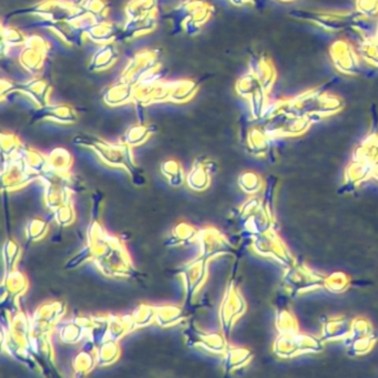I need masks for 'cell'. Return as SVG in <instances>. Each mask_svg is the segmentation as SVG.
Here are the masks:
<instances>
[{"label":"cell","mask_w":378,"mask_h":378,"mask_svg":"<svg viewBox=\"0 0 378 378\" xmlns=\"http://www.w3.org/2000/svg\"><path fill=\"white\" fill-rule=\"evenodd\" d=\"M18 91L24 92V95H27L40 108L48 103L52 86L43 79H33L27 84H20Z\"/></svg>","instance_id":"e0dca14e"},{"label":"cell","mask_w":378,"mask_h":378,"mask_svg":"<svg viewBox=\"0 0 378 378\" xmlns=\"http://www.w3.org/2000/svg\"><path fill=\"white\" fill-rule=\"evenodd\" d=\"M373 167L374 165H370V163L351 161V165H349V167L346 168L343 187L340 188L338 193L340 195L351 193L363 182L373 178Z\"/></svg>","instance_id":"5bb4252c"},{"label":"cell","mask_w":378,"mask_h":378,"mask_svg":"<svg viewBox=\"0 0 378 378\" xmlns=\"http://www.w3.org/2000/svg\"><path fill=\"white\" fill-rule=\"evenodd\" d=\"M376 40L378 41V17H377V31H376Z\"/></svg>","instance_id":"d590c367"},{"label":"cell","mask_w":378,"mask_h":378,"mask_svg":"<svg viewBox=\"0 0 378 378\" xmlns=\"http://www.w3.org/2000/svg\"><path fill=\"white\" fill-rule=\"evenodd\" d=\"M119 57L118 50L112 43H105V46L101 47L95 56L92 57L90 63V71H103L108 69L109 67L116 63Z\"/></svg>","instance_id":"44dd1931"},{"label":"cell","mask_w":378,"mask_h":378,"mask_svg":"<svg viewBox=\"0 0 378 378\" xmlns=\"http://www.w3.org/2000/svg\"><path fill=\"white\" fill-rule=\"evenodd\" d=\"M135 86L128 82H119L109 86L103 93V101L111 107L125 105L135 99Z\"/></svg>","instance_id":"2e32d148"},{"label":"cell","mask_w":378,"mask_h":378,"mask_svg":"<svg viewBox=\"0 0 378 378\" xmlns=\"http://www.w3.org/2000/svg\"><path fill=\"white\" fill-rule=\"evenodd\" d=\"M351 321L345 316H333L327 319L322 326V340L326 343L344 340L351 332Z\"/></svg>","instance_id":"9a60e30c"},{"label":"cell","mask_w":378,"mask_h":378,"mask_svg":"<svg viewBox=\"0 0 378 378\" xmlns=\"http://www.w3.org/2000/svg\"><path fill=\"white\" fill-rule=\"evenodd\" d=\"M84 8L93 17L96 24L107 22L108 6L105 0H89V1H86Z\"/></svg>","instance_id":"4dcf8cb0"},{"label":"cell","mask_w":378,"mask_h":378,"mask_svg":"<svg viewBox=\"0 0 378 378\" xmlns=\"http://www.w3.org/2000/svg\"><path fill=\"white\" fill-rule=\"evenodd\" d=\"M351 29L355 30L362 36L363 39L375 38L377 31V18H370L354 11V17L351 20Z\"/></svg>","instance_id":"603a6c76"},{"label":"cell","mask_w":378,"mask_h":378,"mask_svg":"<svg viewBox=\"0 0 378 378\" xmlns=\"http://www.w3.org/2000/svg\"><path fill=\"white\" fill-rule=\"evenodd\" d=\"M376 334L377 333L374 330L372 323L368 319L358 316V317L351 321V332H349V335L344 338V344H345L346 347H349L355 340L366 338V336L376 335Z\"/></svg>","instance_id":"7402d4cb"},{"label":"cell","mask_w":378,"mask_h":378,"mask_svg":"<svg viewBox=\"0 0 378 378\" xmlns=\"http://www.w3.org/2000/svg\"><path fill=\"white\" fill-rule=\"evenodd\" d=\"M252 245H253L254 251L259 255L272 257L285 268H289L296 262V259L289 252L287 244L284 243L280 235L276 233L275 229L254 235Z\"/></svg>","instance_id":"52a82bcc"},{"label":"cell","mask_w":378,"mask_h":378,"mask_svg":"<svg viewBox=\"0 0 378 378\" xmlns=\"http://www.w3.org/2000/svg\"><path fill=\"white\" fill-rule=\"evenodd\" d=\"M240 186L246 193H257L262 189V179L257 173H244L240 178Z\"/></svg>","instance_id":"d6a6232c"},{"label":"cell","mask_w":378,"mask_h":378,"mask_svg":"<svg viewBox=\"0 0 378 378\" xmlns=\"http://www.w3.org/2000/svg\"><path fill=\"white\" fill-rule=\"evenodd\" d=\"M355 9L359 14L370 18L378 17V0H356Z\"/></svg>","instance_id":"836d02e7"},{"label":"cell","mask_w":378,"mask_h":378,"mask_svg":"<svg viewBox=\"0 0 378 378\" xmlns=\"http://www.w3.org/2000/svg\"><path fill=\"white\" fill-rule=\"evenodd\" d=\"M37 118L56 120L59 122H75L77 114L73 107L68 105H43L36 112Z\"/></svg>","instance_id":"ffe728a7"},{"label":"cell","mask_w":378,"mask_h":378,"mask_svg":"<svg viewBox=\"0 0 378 378\" xmlns=\"http://www.w3.org/2000/svg\"><path fill=\"white\" fill-rule=\"evenodd\" d=\"M358 54L368 65L378 68V41L376 38L363 39L358 47Z\"/></svg>","instance_id":"83f0119b"},{"label":"cell","mask_w":378,"mask_h":378,"mask_svg":"<svg viewBox=\"0 0 378 378\" xmlns=\"http://www.w3.org/2000/svg\"><path fill=\"white\" fill-rule=\"evenodd\" d=\"M289 17L293 20L312 22L321 29L328 33H340L351 28L353 13H335V11L305 10V9H293L289 11Z\"/></svg>","instance_id":"277c9868"},{"label":"cell","mask_w":378,"mask_h":378,"mask_svg":"<svg viewBox=\"0 0 378 378\" xmlns=\"http://www.w3.org/2000/svg\"><path fill=\"white\" fill-rule=\"evenodd\" d=\"M161 52L159 49H146L135 54L129 65L122 73V82L133 84V86L141 84H152L159 82L162 70H160Z\"/></svg>","instance_id":"7a4b0ae2"},{"label":"cell","mask_w":378,"mask_h":378,"mask_svg":"<svg viewBox=\"0 0 378 378\" xmlns=\"http://www.w3.org/2000/svg\"><path fill=\"white\" fill-rule=\"evenodd\" d=\"M250 71L253 73L259 82L262 84L263 89L270 93L273 89L278 79V73L273 61L268 54L261 52H252L249 60Z\"/></svg>","instance_id":"7c38bea8"},{"label":"cell","mask_w":378,"mask_h":378,"mask_svg":"<svg viewBox=\"0 0 378 378\" xmlns=\"http://www.w3.org/2000/svg\"><path fill=\"white\" fill-rule=\"evenodd\" d=\"M313 123L308 116H295L285 112H280L273 118L266 120L263 131L271 139L293 138L308 133Z\"/></svg>","instance_id":"8992f818"},{"label":"cell","mask_w":378,"mask_h":378,"mask_svg":"<svg viewBox=\"0 0 378 378\" xmlns=\"http://www.w3.org/2000/svg\"><path fill=\"white\" fill-rule=\"evenodd\" d=\"M378 335L366 336V338L355 340L351 345L347 347V355L351 357L359 356V355L368 354L377 342Z\"/></svg>","instance_id":"f1b7e54d"},{"label":"cell","mask_w":378,"mask_h":378,"mask_svg":"<svg viewBox=\"0 0 378 378\" xmlns=\"http://www.w3.org/2000/svg\"><path fill=\"white\" fill-rule=\"evenodd\" d=\"M86 36L92 40L98 43H108V41L116 40V39H122L123 30L110 24L108 22H98L92 24L91 27L86 29Z\"/></svg>","instance_id":"d6986e66"},{"label":"cell","mask_w":378,"mask_h":378,"mask_svg":"<svg viewBox=\"0 0 378 378\" xmlns=\"http://www.w3.org/2000/svg\"><path fill=\"white\" fill-rule=\"evenodd\" d=\"M353 161H361L372 165L378 162V114L375 105L373 107V118L370 133L355 148L353 152Z\"/></svg>","instance_id":"4fadbf2b"},{"label":"cell","mask_w":378,"mask_h":378,"mask_svg":"<svg viewBox=\"0 0 378 378\" xmlns=\"http://www.w3.org/2000/svg\"><path fill=\"white\" fill-rule=\"evenodd\" d=\"M325 278L326 276L312 270L308 265L295 262L285 270L283 283L291 292V296H296L324 287Z\"/></svg>","instance_id":"5b68a950"},{"label":"cell","mask_w":378,"mask_h":378,"mask_svg":"<svg viewBox=\"0 0 378 378\" xmlns=\"http://www.w3.org/2000/svg\"><path fill=\"white\" fill-rule=\"evenodd\" d=\"M263 89L262 84L259 82V79L254 75L253 73L249 71L245 75L241 77L239 79L236 84H235V91L240 97L244 98L249 100L250 98L259 91V90Z\"/></svg>","instance_id":"d4e9b609"},{"label":"cell","mask_w":378,"mask_h":378,"mask_svg":"<svg viewBox=\"0 0 378 378\" xmlns=\"http://www.w3.org/2000/svg\"><path fill=\"white\" fill-rule=\"evenodd\" d=\"M170 84V101L172 103H186L190 100L195 92L197 86L192 80H178L169 82Z\"/></svg>","instance_id":"cb8c5ba5"},{"label":"cell","mask_w":378,"mask_h":378,"mask_svg":"<svg viewBox=\"0 0 378 378\" xmlns=\"http://www.w3.org/2000/svg\"><path fill=\"white\" fill-rule=\"evenodd\" d=\"M278 1H281V3H289V1H294V0H278Z\"/></svg>","instance_id":"e575fe53"},{"label":"cell","mask_w":378,"mask_h":378,"mask_svg":"<svg viewBox=\"0 0 378 378\" xmlns=\"http://www.w3.org/2000/svg\"><path fill=\"white\" fill-rule=\"evenodd\" d=\"M213 11V7L200 0H192L190 3L181 6L178 15L181 17L182 28L188 33H195L201 29V26L206 24Z\"/></svg>","instance_id":"30bf717a"},{"label":"cell","mask_w":378,"mask_h":378,"mask_svg":"<svg viewBox=\"0 0 378 378\" xmlns=\"http://www.w3.org/2000/svg\"><path fill=\"white\" fill-rule=\"evenodd\" d=\"M330 57L333 65L340 73L346 76H357L361 73V56L345 39H338L331 45Z\"/></svg>","instance_id":"ba28073f"},{"label":"cell","mask_w":378,"mask_h":378,"mask_svg":"<svg viewBox=\"0 0 378 378\" xmlns=\"http://www.w3.org/2000/svg\"><path fill=\"white\" fill-rule=\"evenodd\" d=\"M268 95V92L265 91L264 89H261L255 92L249 99L252 119L255 120V121L262 119L265 108H266L269 103Z\"/></svg>","instance_id":"f546056e"},{"label":"cell","mask_w":378,"mask_h":378,"mask_svg":"<svg viewBox=\"0 0 378 378\" xmlns=\"http://www.w3.org/2000/svg\"><path fill=\"white\" fill-rule=\"evenodd\" d=\"M24 46V50L20 54V63L30 73H38L48 52V43L39 36H31L27 38Z\"/></svg>","instance_id":"8fae6325"},{"label":"cell","mask_w":378,"mask_h":378,"mask_svg":"<svg viewBox=\"0 0 378 378\" xmlns=\"http://www.w3.org/2000/svg\"><path fill=\"white\" fill-rule=\"evenodd\" d=\"M78 8V5L73 3H68L65 0H43L37 3L31 8L20 11L22 14L36 15L47 20V22H63L68 20L75 14ZM18 11V14H20Z\"/></svg>","instance_id":"9c48e42d"},{"label":"cell","mask_w":378,"mask_h":378,"mask_svg":"<svg viewBox=\"0 0 378 378\" xmlns=\"http://www.w3.org/2000/svg\"><path fill=\"white\" fill-rule=\"evenodd\" d=\"M1 41H3V46L5 45H7V47L20 46V45H24V43L27 41V37L16 28L7 27L1 30Z\"/></svg>","instance_id":"1f68e13d"},{"label":"cell","mask_w":378,"mask_h":378,"mask_svg":"<svg viewBox=\"0 0 378 378\" xmlns=\"http://www.w3.org/2000/svg\"><path fill=\"white\" fill-rule=\"evenodd\" d=\"M246 144L250 151L257 157H265L272 152V139L269 137L263 129L252 128L246 135Z\"/></svg>","instance_id":"ac0fdd59"},{"label":"cell","mask_w":378,"mask_h":378,"mask_svg":"<svg viewBox=\"0 0 378 378\" xmlns=\"http://www.w3.org/2000/svg\"><path fill=\"white\" fill-rule=\"evenodd\" d=\"M323 349L324 342L321 338L300 332L278 334L273 344L274 354L281 358H293L308 353H321Z\"/></svg>","instance_id":"3957f363"},{"label":"cell","mask_w":378,"mask_h":378,"mask_svg":"<svg viewBox=\"0 0 378 378\" xmlns=\"http://www.w3.org/2000/svg\"><path fill=\"white\" fill-rule=\"evenodd\" d=\"M276 330L278 334H287V333L298 332V324L294 315L291 313L289 308H278L276 312Z\"/></svg>","instance_id":"484cf974"},{"label":"cell","mask_w":378,"mask_h":378,"mask_svg":"<svg viewBox=\"0 0 378 378\" xmlns=\"http://www.w3.org/2000/svg\"><path fill=\"white\" fill-rule=\"evenodd\" d=\"M349 285H351V278L344 272H334L325 278L324 289L334 294L345 292Z\"/></svg>","instance_id":"4316f807"},{"label":"cell","mask_w":378,"mask_h":378,"mask_svg":"<svg viewBox=\"0 0 378 378\" xmlns=\"http://www.w3.org/2000/svg\"><path fill=\"white\" fill-rule=\"evenodd\" d=\"M330 84L306 90L292 99H284L282 112L295 116H308L312 123L340 114L345 105L340 96L328 91L327 86Z\"/></svg>","instance_id":"6da1fadb"}]
</instances>
